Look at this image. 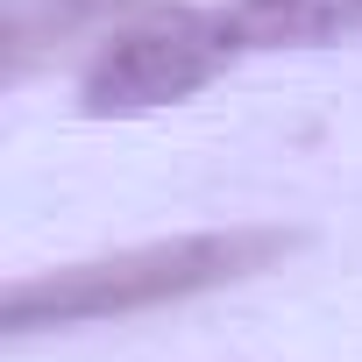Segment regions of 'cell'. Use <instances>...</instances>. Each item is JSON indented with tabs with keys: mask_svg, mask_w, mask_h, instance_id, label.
<instances>
[{
	"mask_svg": "<svg viewBox=\"0 0 362 362\" xmlns=\"http://www.w3.org/2000/svg\"><path fill=\"white\" fill-rule=\"evenodd\" d=\"M298 235L284 228H228V235H177V242H142V249H114L93 263H64V270H36L22 284H8V334H36V327H86V320H128L149 305H177L199 298L214 284H242L256 270H270L277 256H291Z\"/></svg>",
	"mask_w": 362,
	"mask_h": 362,
	"instance_id": "1",
	"label": "cell"
},
{
	"mask_svg": "<svg viewBox=\"0 0 362 362\" xmlns=\"http://www.w3.org/2000/svg\"><path fill=\"white\" fill-rule=\"evenodd\" d=\"M249 50L242 22L228 8H163L135 29H121L78 78L86 114H149L170 100H192L199 86H214L235 57Z\"/></svg>",
	"mask_w": 362,
	"mask_h": 362,
	"instance_id": "2",
	"label": "cell"
},
{
	"mask_svg": "<svg viewBox=\"0 0 362 362\" xmlns=\"http://www.w3.org/2000/svg\"><path fill=\"white\" fill-rule=\"evenodd\" d=\"M249 36V50L284 43H355L362 36V0H235L228 8Z\"/></svg>",
	"mask_w": 362,
	"mask_h": 362,
	"instance_id": "3",
	"label": "cell"
}]
</instances>
